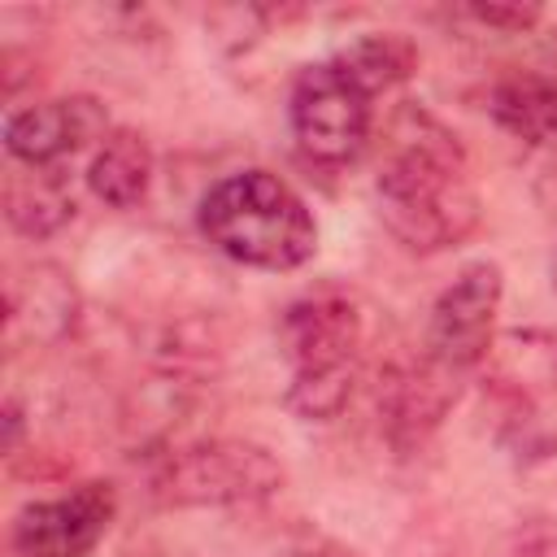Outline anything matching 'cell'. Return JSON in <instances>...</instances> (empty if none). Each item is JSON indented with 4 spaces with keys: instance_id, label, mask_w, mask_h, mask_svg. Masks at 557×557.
<instances>
[{
    "instance_id": "1",
    "label": "cell",
    "mask_w": 557,
    "mask_h": 557,
    "mask_svg": "<svg viewBox=\"0 0 557 557\" xmlns=\"http://www.w3.org/2000/svg\"><path fill=\"white\" fill-rule=\"evenodd\" d=\"M383 226L409 252H440L479 226V191L461 139L422 104H400L374 178Z\"/></svg>"
},
{
    "instance_id": "2",
    "label": "cell",
    "mask_w": 557,
    "mask_h": 557,
    "mask_svg": "<svg viewBox=\"0 0 557 557\" xmlns=\"http://www.w3.org/2000/svg\"><path fill=\"white\" fill-rule=\"evenodd\" d=\"M200 235L252 270H300L318 252V222L296 187L270 170L218 178L200 200Z\"/></svg>"
},
{
    "instance_id": "3",
    "label": "cell",
    "mask_w": 557,
    "mask_h": 557,
    "mask_svg": "<svg viewBox=\"0 0 557 557\" xmlns=\"http://www.w3.org/2000/svg\"><path fill=\"white\" fill-rule=\"evenodd\" d=\"M278 344L292 366L283 405L300 422H331L344 413L357 379L361 313L344 292H309L283 309Z\"/></svg>"
},
{
    "instance_id": "4",
    "label": "cell",
    "mask_w": 557,
    "mask_h": 557,
    "mask_svg": "<svg viewBox=\"0 0 557 557\" xmlns=\"http://www.w3.org/2000/svg\"><path fill=\"white\" fill-rule=\"evenodd\" d=\"M283 461L252 440H196L161 453L152 466V496L170 509H235L261 505L283 487Z\"/></svg>"
},
{
    "instance_id": "5",
    "label": "cell",
    "mask_w": 557,
    "mask_h": 557,
    "mask_svg": "<svg viewBox=\"0 0 557 557\" xmlns=\"http://www.w3.org/2000/svg\"><path fill=\"white\" fill-rule=\"evenodd\" d=\"M370 100L339 65L318 61L305 65L292 83V100H287V122L296 135V148L318 161V165H348L366 139H370Z\"/></svg>"
},
{
    "instance_id": "6",
    "label": "cell",
    "mask_w": 557,
    "mask_h": 557,
    "mask_svg": "<svg viewBox=\"0 0 557 557\" xmlns=\"http://www.w3.org/2000/svg\"><path fill=\"white\" fill-rule=\"evenodd\" d=\"M505 296V274L496 261H470L457 270V278L435 296L431 322H426V352L466 374L479 361H487L496 344V313Z\"/></svg>"
},
{
    "instance_id": "7",
    "label": "cell",
    "mask_w": 557,
    "mask_h": 557,
    "mask_svg": "<svg viewBox=\"0 0 557 557\" xmlns=\"http://www.w3.org/2000/svg\"><path fill=\"white\" fill-rule=\"evenodd\" d=\"M117 513L113 483H78L65 496L30 500L13 513L9 544L17 557H91Z\"/></svg>"
},
{
    "instance_id": "8",
    "label": "cell",
    "mask_w": 557,
    "mask_h": 557,
    "mask_svg": "<svg viewBox=\"0 0 557 557\" xmlns=\"http://www.w3.org/2000/svg\"><path fill=\"white\" fill-rule=\"evenodd\" d=\"M83 313L78 283L57 261H22L4 278V339L13 348H52L74 335Z\"/></svg>"
},
{
    "instance_id": "9",
    "label": "cell",
    "mask_w": 557,
    "mask_h": 557,
    "mask_svg": "<svg viewBox=\"0 0 557 557\" xmlns=\"http://www.w3.org/2000/svg\"><path fill=\"white\" fill-rule=\"evenodd\" d=\"M109 131V113L96 96L39 100L4 117V152L17 165H61L87 144H100Z\"/></svg>"
},
{
    "instance_id": "10",
    "label": "cell",
    "mask_w": 557,
    "mask_h": 557,
    "mask_svg": "<svg viewBox=\"0 0 557 557\" xmlns=\"http://www.w3.org/2000/svg\"><path fill=\"white\" fill-rule=\"evenodd\" d=\"M457 379L461 374L448 370V366H440L431 352L422 361L400 366V370L387 374V383L379 387V413H383L387 440L400 453L418 448L444 422V413L457 400Z\"/></svg>"
},
{
    "instance_id": "11",
    "label": "cell",
    "mask_w": 557,
    "mask_h": 557,
    "mask_svg": "<svg viewBox=\"0 0 557 557\" xmlns=\"http://www.w3.org/2000/svg\"><path fill=\"white\" fill-rule=\"evenodd\" d=\"M487 113L505 135L522 144H553L557 139V78L540 70L500 74L487 87Z\"/></svg>"
},
{
    "instance_id": "12",
    "label": "cell",
    "mask_w": 557,
    "mask_h": 557,
    "mask_svg": "<svg viewBox=\"0 0 557 557\" xmlns=\"http://www.w3.org/2000/svg\"><path fill=\"white\" fill-rule=\"evenodd\" d=\"M4 218L26 239H48L74 218V191L61 165H22L4 178Z\"/></svg>"
},
{
    "instance_id": "13",
    "label": "cell",
    "mask_w": 557,
    "mask_h": 557,
    "mask_svg": "<svg viewBox=\"0 0 557 557\" xmlns=\"http://www.w3.org/2000/svg\"><path fill=\"white\" fill-rule=\"evenodd\" d=\"M87 187L109 209H135L152 187V148H148V139L131 126H113L87 161Z\"/></svg>"
},
{
    "instance_id": "14",
    "label": "cell",
    "mask_w": 557,
    "mask_h": 557,
    "mask_svg": "<svg viewBox=\"0 0 557 557\" xmlns=\"http://www.w3.org/2000/svg\"><path fill=\"white\" fill-rule=\"evenodd\" d=\"M335 65H339L366 96H379V91L405 83V78L418 70V48H413V39L400 35V30H374V35L352 39V44L335 57Z\"/></svg>"
},
{
    "instance_id": "15",
    "label": "cell",
    "mask_w": 557,
    "mask_h": 557,
    "mask_svg": "<svg viewBox=\"0 0 557 557\" xmlns=\"http://www.w3.org/2000/svg\"><path fill=\"white\" fill-rule=\"evenodd\" d=\"M487 357L496 361V379H500L518 400H527L531 392L557 383V335H548V331H535V326H527V331H505V335L492 344Z\"/></svg>"
},
{
    "instance_id": "16",
    "label": "cell",
    "mask_w": 557,
    "mask_h": 557,
    "mask_svg": "<svg viewBox=\"0 0 557 557\" xmlns=\"http://www.w3.org/2000/svg\"><path fill=\"white\" fill-rule=\"evenodd\" d=\"M457 17H466L483 30H500V35H531L544 13L535 4H461Z\"/></svg>"
},
{
    "instance_id": "17",
    "label": "cell",
    "mask_w": 557,
    "mask_h": 557,
    "mask_svg": "<svg viewBox=\"0 0 557 557\" xmlns=\"http://www.w3.org/2000/svg\"><path fill=\"white\" fill-rule=\"evenodd\" d=\"M505 557H557V518H527L509 535Z\"/></svg>"
},
{
    "instance_id": "18",
    "label": "cell",
    "mask_w": 557,
    "mask_h": 557,
    "mask_svg": "<svg viewBox=\"0 0 557 557\" xmlns=\"http://www.w3.org/2000/svg\"><path fill=\"white\" fill-rule=\"evenodd\" d=\"M0 422H4V453H17L22 431H26V409H22V400H17V396H9V400H4Z\"/></svg>"
},
{
    "instance_id": "19",
    "label": "cell",
    "mask_w": 557,
    "mask_h": 557,
    "mask_svg": "<svg viewBox=\"0 0 557 557\" xmlns=\"http://www.w3.org/2000/svg\"><path fill=\"white\" fill-rule=\"evenodd\" d=\"M535 200L557 218V157L535 174Z\"/></svg>"
},
{
    "instance_id": "20",
    "label": "cell",
    "mask_w": 557,
    "mask_h": 557,
    "mask_svg": "<svg viewBox=\"0 0 557 557\" xmlns=\"http://www.w3.org/2000/svg\"><path fill=\"white\" fill-rule=\"evenodd\" d=\"M296 557H352V553L335 548V544L322 540V535H305V548H296Z\"/></svg>"
},
{
    "instance_id": "21",
    "label": "cell",
    "mask_w": 557,
    "mask_h": 557,
    "mask_svg": "<svg viewBox=\"0 0 557 557\" xmlns=\"http://www.w3.org/2000/svg\"><path fill=\"white\" fill-rule=\"evenodd\" d=\"M548 274H553V287H557V252H553V265H548Z\"/></svg>"
}]
</instances>
